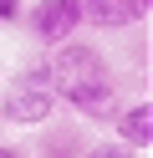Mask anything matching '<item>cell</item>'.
<instances>
[{
	"label": "cell",
	"mask_w": 153,
	"mask_h": 158,
	"mask_svg": "<svg viewBox=\"0 0 153 158\" xmlns=\"http://www.w3.org/2000/svg\"><path fill=\"white\" fill-rule=\"evenodd\" d=\"M56 112V72L51 66H31V72L10 77L5 97H0V117L20 127H41Z\"/></svg>",
	"instance_id": "obj_1"
},
{
	"label": "cell",
	"mask_w": 153,
	"mask_h": 158,
	"mask_svg": "<svg viewBox=\"0 0 153 158\" xmlns=\"http://www.w3.org/2000/svg\"><path fill=\"white\" fill-rule=\"evenodd\" d=\"M20 21H26L31 36H36L41 46H51V51H56L61 41H77V31H82V10H77V0H36Z\"/></svg>",
	"instance_id": "obj_2"
},
{
	"label": "cell",
	"mask_w": 153,
	"mask_h": 158,
	"mask_svg": "<svg viewBox=\"0 0 153 158\" xmlns=\"http://www.w3.org/2000/svg\"><path fill=\"white\" fill-rule=\"evenodd\" d=\"M56 102H66L71 112H82V117H112L117 87H112V77H82V82H56Z\"/></svg>",
	"instance_id": "obj_3"
},
{
	"label": "cell",
	"mask_w": 153,
	"mask_h": 158,
	"mask_svg": "<svg viewBox=\"0 0 153 158\" xmlns=\"http://www.w3.org/2000/svg\"><path fill=\"white\" fill-rule=\"evenodd\" d=\"M51 72H56V82H82V77H112L107 72V56L97 51V46H87V41H61L56 46V56H51Z\"/></svg>",
	"instance_id": "obj_4"
},
{
	"label": "cell",
	"mask_w": 153,
	"mask_h": 158,
	"mask_svg": "<svg viewBox=\"0 0 153 158\" xmlns=\"http://www.w3.org/2000/svg\"><path fill=\"white\" fill-rule=\"evenodd\" d=\"M77 10H82V26H92V31H128L143 21L133 0H77Z\"/></svg>",
	"instance_id": "obj_5"
},
{
	"label": "cell",
	"mask_w": 153,
	"mask_h": 158,
	"mask_svg": "<svg viewBox=\"0 0 153 158\" xmlns=\"http://www.w3.org/2000/svg\"><path fill=\"white\" fill-rule=\"evenodd\" d=\"M112 127H117L122 148H148L153 143V107L148 102H128L122 112H112Z\"/></svg>",
	"instance_id": "obj_6"
},
{
	"label": "cell",
	"mask_w": 153,
	"mask_h": 158,
	"mask_svg": "<svg viewBox=\"0 0 153 158\" xmlns=\"http://www.w3.org/2000/svg\"><path fill=\"white\" fill-rule=\"evenodd\" d=\"M87 158H138V153H133V148H122L117 138H112V143H97V148H87Z\"/></svg>",
	"instance_id": "obj_7"
},
{
	"label": "cell",
	"mask_w": 153,
	"mask_h": 158,
	"mask_svg": "<svg viewBox=\"0 0 153 158\" xmlns=\"http://www.w3.org/2000/svg\"><path fill=\"white\" fill-rule=\"evenodd\" d=\"M26 15V0H0V26H15Z\"/></svg>",
	"instance_id": "obj_8"
},
{
	"label": "cell",
	"mask_w": 153,
	"mask_h": 158,
	"mask_svg": "<svg viewBox=\"0 0 153 158\" xmlns=\"http://www.w3.org/2000/svg\"><path fill=\"white\" fill-rule=\"evenodd\" d=\"M0 158H31V148H15V143H0Z\"/></svg>",
	"instance_id": "obj_9"
},
{
	"label": "cell",
	"mask_w": 153,
	"mask_h": 158,
	"mask_svg": "<svg viewBox=\"0 0 153 158\" xmlns=\"http://www.w3.org/2000/svg\"><path fill=\"white\" fill-rule=\"evenodd\" d=\"M133 5H138V10H143V15H148V5H153V0H133Z\"/></svg>",
	"instance_id": "obj_10"
}]
</instances>
